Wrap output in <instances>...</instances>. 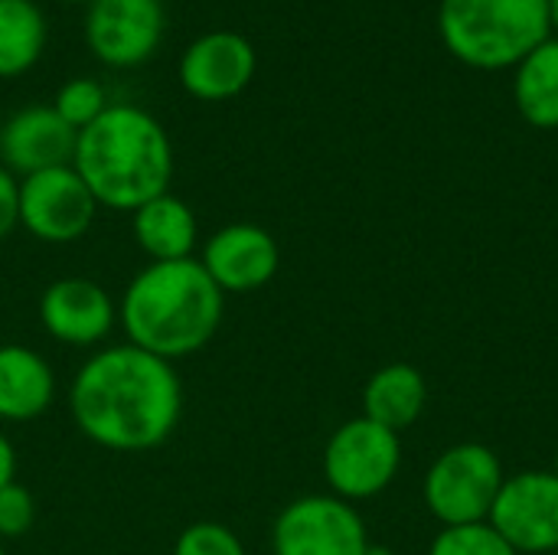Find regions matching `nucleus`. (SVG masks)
<instances>
[{
	"label": "nucleus",
	"mask_w": 558,
	"mask_h": 555,
	"mask_svg": "<svg viewBox=\"0 0 558 555\" xmlns=\"http://www.w3.org/2000/svg\"><path fill=\"white\" fill-rule=\"evenodd\" d=\"M199 265L222 294H252L278 275L281 252L268 229L255 222H229L209 236Z\"/></svg>",
	"instance_id": "f8f14e48"
},
{
	"label": "nucleus",
	"mask_w": 558,
	"mask_h": 555,
	"mask_svg": "<svg viewBox=\"0 0 558 555\" xmlns=\"http://www.w3.org/2000/svg\"><path fill=\"white\" fill-rule=\"evenodd\" d=\"M62 3H92V0H62Z\"/></svg>",
	"instance_id": "cd10ccee"
},
{
	"label": "nucleus",
	"mask_w": 558,
	"mask_h": 555,
	"mask_svg": "<svg viewBox=\"0 0 558 555\" xmlns=\"http://www.w3.org/2000/svg\"><path fill=\"white\" fill-rule=\"evenodd\" d=\"M513 101L533 128H558V36H549L517 65Z\"/></svg>",
	"instance_id": "a211bd4d"
},
{
	"label": "nucleus",
	"mask_w": 558,
	"mask_h": 555,
	"mask_svg": "<svg viewBox=\"0 0 558 555\" xmlns=\"http://www.w3.org/2000/svg\"><path fill=\"white\" fill-rule=\"evenodd\" d=\"M33 520H36V500H33V494L23 484H16V481L3 484L0 487V540H20V536H26L29 527H33Z\"/></svg>",
	"instance_id": "5701e85b"
},
{
	"label": "nucleus",
	"mask_w": 558,
	"mask_h": 555,
	"mask_svg": "<svg viewBox=\"0 0 558 555\" xmlns=\"http://www.w3.org/2000/svg\"><path fill=\"white\" fill-rule=\"evenodd\" d=\"M72 167L98 206L134 213L170 190L173 144L150 111L137 105H108L98 121L78 131Z\"/></svg>",
	"instance_id": "7ed1b4c3"
},
{
	"label": "nucleus",
	"mask_w": 558,
	"mask_h": 555,
	"mask_svg": "<svg viewBox=\"0 0 558 555\" xmlns=\"http://www.w3.org/2000/svg\"><path fill=\"white\" fill-rule=\"evenodd\" d=\"M517 555L558 553V478L553 471H520L504 481L490 520Z\"/></svg>",
	"instance_id": "1a4fd4ad"
},
{
	"label": "nucleus",
	"mask_w": 558,
	"mask_h": 555,
	"mask_svg": "<svg viewBox=\"0 0 558 555\" xmlns=\"http://www.w3.org/2000/svg\"><path fill=\"white\" fill-rule=\"evenodd\" d=\"M170 555H248L245 553V543L235 536V530H229L226 523H216V520H199V523H190L177 543H173V553Z\"/></svg>",
	"instance_id": "4be33fe9"
},
{
	"label": "nucleus",
	"mask_w": 558,
	"mask_h": 555,
	"mask_svg": "<svg viewBox=\"0 0 558 555\" xmlns=\"http://www.w3.org/2000/svg\"><path fill=\"white\" fill-rule=\"evenodd\" d=\"M553 474H556V478H558V455H556V468H553Z\"/></svg>",
	"instance_id": "c85d7f7f"
},
{
	"label": "nucleus",
	"mask_w": 558,
	"mask_h": 555,
	"mask_svg": "<svg viewBox=\"0 0 558 555\" xmlns=\"http://www.w3.org/2000/svg\"><path fill=\"white\" fill-rule=\"evenodd\" d=\"M16 481V451H13V442L0 432V487Z\"/></svg>",
	"instance_id": "393cba45"
},
{
	"label": "nucleus",
	"mask_w": 558,
	"mask_h": 555,
	"mask_svg": "<svg viewBox=\"0 0 558 555\" xmlns=\"http://www.w3.org/2000/svg\"><path fill=\"white\" fill-rule=\"evenodd\" d=\"M366 546L363 517L333 494H304L291 500L271 527L275 555H363Z\"/></svg>",
	"instance_id": "0eeeda50"
},
{
	"label": "nucleus",
	"mask_w": 558,
	"mask_h": 555,
	"mask_svg": "<svg viewBox=\"0 0 558 555\" xmlns=\"http://www.w3.org/2000/svg\"><path fill=\"white\" fill-rule=\"evenodd\" d=\"M428 406V383L412 363H389L376 370L363 389V419L389 429L405 432L412 429Z\"/></svg>",
	"instance_id": "f3484780"
},
{
	"label": "nucleus",
	"mask_w": 558,
	"mask_h": 555,
	"mask_svg": "<svg viewBox=\"0 0 558 555\" xmlns=\"http://www.w3.org/2000/svg\"><path fill=\"white\" fill-rule=\"evenodd\" d=\"M56 399V373L43 353L23 343L0 347V422L39 419Z\"/></svg>",
	"instance_id": "2eb2a0df"
},
{
	"label": "nucleus",
	"mask_w": 558,
	"mask_h": 555,
	"mask_svg": "<svg viewBox=\"0 0 558 555\" xmlns=\"http://www.w3.org/2000/svg\"><path fill=\"white\" fill-rule=\"evenodd\" d=\"M504 481L507 474L500 458L487 445L464 442L438 455L425 474L422 494L425 507L441 527H468L490 520Z\"/></svg>",
	"instance_id": "39448f33"
},
{
	"label": "nucleus",
	"mask_w": 558,
	"mask_h": 555,
	"mask_svg": "<svg viewBox=\"0 0 558 555\" xmlns=\"http://www.w3.org/2000/svg\"><path fill=\"white\" fill-rule=\"evenodd\" d=\"M363 555H396V550L392 546H383V543H369Z\"/></svg>",
	"instance_id": "a878e982"
},
{
	"label": "nucleus",
	"mask_w": 558,
	"mask_h": 555,
	"mask_svg": "<svg viewBox=\"0 0 558 555\" xmlns=\"http://www.w3.org/2000/svg\"><path fill=\"white\" fill-rule=\"evenodd\" d=\"M438 33L471 69H517L553 36L549 0H441Z\"/></svg>",
	"instance_id": "20e7f679"
},
{
	"label": "nucleus",
	"mask_w": 558,
	"mask_h": 555,
	"mask_svg": "<svg viewBox=\"0 0 558 555\" xmlns=\"http://www.w3.org/2000/svg\"><path fill=\"white\" fill-rule=\"evenodd\" d=\"M399 464V435L363 415L343 422L324 448V478L330 484V494L347 504L379 497L396 481Z\"/></svg>",
	"instance_id": "423d86ee"
},
{
	"label": "nucleus",
	"mask_w": 558,
	"mask_h": 555,
	"mask_svg": "<svg viewBox=\"0 0 558 555\" xmlns=\"http://www.w3.org/2000/svg\"><path fill=\"white\" fill-rule=\"evenodd\" d=\"M56 114L72 128V131H85L92 121H98L108 108V95H105V85L95 82V79H69L59 92H56V101H52Z\"/></svg>",
	"instance_id": "aec40b11"
},
{
	"label": "nucleus",
	"mask_w": 558,
	"mask_h": 555,
	"mask_svg": "<svg viewBox=\"0 0 558 555\" xmlns=\"http://www.w3.org/2000/svg\"><path fill=\"white\" fill-rule=\"evenodd\" d=\"M39 324L56 343L92 350L114 330L118 301L92 278H59L39 294Z\"/></svg>",
	"instance_id": "9b49d317"
},
{
	"label": "nucleus",
	"mask_w": 558,
	"mask_h": 555,
	"mask_svg": "<svg viewBox=\"0 0 558 555\" xmlns=\"http://www.w3.org/2000/svg\"><path fill=\"white\" fill-rule=\"evenodd\" d=\"M78 131H72L52 105H29L13 111L0 128V164L13 177L65 167L75 157Z\"/></svg>",
	"instance_id": "4468645a"
},
{
	"label": "nucleus",
	"mask_w": 558,
	"mask_h": 555,
	"mask_svg": "<svg viewBox=\"0 0 558 555\" xmlns=\"http://www.w3.org/2000/svg\"><path fill=\"white\" fill-rule=\"evenodd\" d=\"M49 39L46 13L36 0H0V79L26 75Z\"/></svg>",
	"instance_id": "6ab92c4d"
},
{
	"label": "nucleus",
	"mask_w": 558,
	"mask_h": 555,
	"mask_svg": "<svg viewBox=\"0 0 558 555\" xmlns=\"http://www.w3.org/2000/svg\"><path fill=\"white\" fill-rule=\"evenodd\" d=\"M163 39L160 0H92L85 16V43L92 56L111 69L147 62Z\"/></svg>",
	"instance_id": "9d476101"
},
{
	"label": "nucleus",
	"mask_w": 558,
	"mask_h": 555,
	"mask_svg": "<svg viewBox=\"0 0 558 555\" xmlns=\"http://www.w3.org/2000/svg\"><path fill=\"white\" fill-rule=\"evenodd\" d=\"M549 20H553V33L558 36V0H549Z\"/></svg>",
	"instance_id": "bb28decb"
},
{
	"label": "nucleus",
	"mask_w": 558,
	"mask_h": 555,
	"mask_svg": "<svg viewBox=\"0 0 558 555\" xmlns=\"http://www.w3.org/2000/svg\"><path fill=\"white\" fill-rule=\"evenodd\" d=\"M131 229L141 245V252L150 262H180L193 258L196 239H199V222L190 203L173 196L170 190L147 200L131 213Z\"/></svg>",
	"instance_id": "dca6fc26"
},
{
	"label": "nucleus",
	"mask_w": 558,
	"mask_h": 555,
	"mask_svg": "<svg viewBox=\"0 0 558 555\" xmlns=\"http://www.w3.org/2000/svg\"><path fill=\"white\" fill-rule=\"evenodd\" d=\"M16 226H20V180L0 164V242H7Z\"/></svg>",
	"instance_id": "b1692460"
},
{
	"label": "nucleus",
	"mask_w": 558,
	"mask_h": 555,
	"mask_svg": "<svg viewBox=\"0 0 558 555\" xmlns=\"http://www.w3.org/2000/svg\"><path fill=\"white\" fill-rule=\"evenodd\" d=\"M98 209V200L72 164L20 180V226L46 245L78 242L92 229Z\"/></svg>",
	"instance_id": "6e6552de"
},
{
	"label": "nucleus",
	"mask_w": 558,
	"mask_h": 555,
	"mask_svg": "<svg viewBox=\"0 0 558 555\" xmlns=\"http://www.w3.org/2000/svg\"><path fill=\"white\" fill-rule=\"evenodd\" d=\"M258 56L242 33L213 29L196 36L180 56V85L199 101H229L255 75Z\"/></svg>",
	"instance_id": "ddd939ff"
},
{
	"label": "nucleus",
	"mask_w": 558,
	"mask_h": 555,
	"mask_svg": "<svg viewBox=\"0 0 558 555\" xmlns=\"http://www.w3.org/2000/svg\"><path fill=\"white\" fill-rule=\"evenodd\" d=\"M226 294L199 258L150 262L124 288L118 324L128 343L173 363L206 350L222 324Z\"/></svg>",
	"instance_id": "f03ea898"
},
{
	"label": "nucleus",
	"mask_w": 558,
	"mask_h": 555,
	"mask_svg": "<svg viewBox=\"0 0 558 555\" xmlns=\"http://www.w3.org/2000/svg\"><path fill=\"white\" fill-rule=\"evenodd\" d=\"M428 555H517V550L490 523H468L441 527Z\"/></svg>",
	"instance_id": "412c9836"
},
{
	"label": "nucleus",
	"mask_w": 558,
	"mask_h": 555,
	"mask_svg": "<svg viewBox=\"0 0 558 555\" xmlns=\"http://www.w3.org/2000/svg\"><path fill=\"white\" fill-rule=\"evenodd\" d=\"M556 555H558V553H556Z\"/></svg>",
	"instance_id": "7c9ffc66"
},
{
	"label": "nucleus",
	"mask_w": 558,
	"mask_h": 555,
	"mask_svg": "<svg viewBox=\"0 0 558 555\" xmlns=\"http://www.w3.org/2000/svg\"><path fill=\"white\" fill-rule=\"evenodd\" d=\"M0 555H7V553H3V540H0Z\"/></svg>",
	"instance_id": "c756f323"
},
{
	"label": "nucleus",
	"mask_w": 558,
	"mask_h": 555,
	"mask_svg": "<svg viewBox=\"0 0 558 555\" xmlns=\"http://www.w3.org/2000/svg\"><path fill=\"white\" fill-rule=\"evenodd\" d=\"M75 429L114 455H147L170 442L183 419V383L173 363L134 347H101L69 386Z\"/></svg>",
	"instance_id": "f257e3e1"
}]
</instances>
